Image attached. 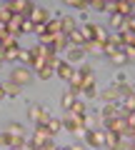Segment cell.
<instances>
[{"label": "cell", "mask_w": 135, "mask_h": 150, "mask_svg": "<svg viewBox=\"0 0 135 150\" xmlns=\"http://www.w3.org/2000/svg\"><path fill=\"white\" fill-rule=\"evenodd\" d=\"M30 80H33L30 68H18V70H13V73H10V83H15V85H20V88L30 85Z\"/></svg>", "instance_id": "277c9868"}, {"label": "cell", "mask_w": 135, "mask_h": 150, "mask_svg": "<svg viewBox=\"0 0 135 150\" xmlns=\"http://www.w3.org/2000/svg\"><path fill=\"white\" fill-rule=\"evenodd\" d=\"M130 143H133V140H128V138H123V135H120V140H118V145H115L113 150H130Z\"/></svg>", "instance_id": "f35d334b"}, {"label": "cell", "mask_w": 135, "mask_h": 150, "mask_svg": "<svg viewBox=\"0 0 135 150\" xmlns=\"http://www.w3.org/2000/svg\"><path fill=\"white\" fill-rule=\"evenodd\" d=\"M120 53L128 58V63H135V45H123V48H120Z\"/></svg>", "instance_id": "83f0119b"}, {"label": "cell", "mask_w": 135, "mask_h": 150, "mask_svg": "<svg viewBox=\"0 0 135 150\" xmlns=\"http://www.w3.org/2000/svg\"><path fill=\"white\" fill-rule=\"evenodd\" d=\"M68 43H70V40H68V35H65V33H60V35H55L53 50H55V53H60V50H65V48H68Z\"/></svg>", "instance_id": "e0dca14e"}, {"label": "cell", "mask_w": 135, "mask_h": 150, "mask_svg": "<svg viewBox=\"0 0 135 150\" xmlns=\"http://www.w3.org/2000/svg\"><path fill=\"white\" fill-rule=\"evenodd\" d=\"M85 58V50L83 48H75V45H70L68 48V63H78V60Z\"/></svg>", "instance_id": "5bb4252c"}, {"label": "cell", "mask_w": 135, "mask_h": 150, "mask_svg": "<svg viewBox=\"0 0 135 150\" xmlns=\"http://www.w3.org/2000/svg\"><path fill=\"white\" fill-rule=\"evenodd\" d=\"M28 118H30V120H35L38 125H48L53 115H50V110H48V108H43V105H38V103H35V105H30V108H28Z\"/></svg>", "instance_id": "6da1fadb"}, {"label": "cell", "mask_w": 135, "mask_h": 150, "mask_svg": "<svg viewBox=\"0 0 135 150\" xmlns=\"http://www.w3.org/2000/svg\"><path fill=\"white\" fill-rule=\"evenodd\" d=\"M88 88H95V75L90 68H83V90H88Z\"/></svg>", "instance_id": "9a60e30c"}, {"label": "cell", "mask_w": 135, "mask_h": 150, "mask_svg": "<svg viewBox=\"0 0 135 150\" xmlns=\"http://www.w3.org/2000/svg\"><path fill=\"white\" fill-rule=\"evenodd\" d=\"M115 53H118V45H113V43H110V40H108V43L103 45V55H108V58H113Z\"/></svg>", "instance_id": "8d00e7d4"}, {"label": "cell", "mask_w": 135, "mask_h": 150, "mask_svg": "<svg viewBox=\"0 0 135 150\" xmlns=\"http://www.w3.org/2000/svg\"><path fill=\"white\" fill-rule=\"evenodd\" d=\"M10 5V10H13V15H23V18H30V13H33V3H28V0H13V3H8Z\"/></svg>", "instance_id": "5b68a950"}, {"label": "cell", "mask_w": 135, "mask_h": 150, "mask_svg": "<svg viewBox=\"0 0 135 150\" xmlns=\"http://www.w3.org/2000/svg\"><path fill=\"white\" fill-rule=\"evenodd\" d=\"M68 5H70V8H88V3H85V0H70Z\"/></svg>", "instance_id": "b9f144b4"}, {"label": "cell", "mask_w": 135, "mask_h": 150, "mask_svg": "<svg viewBox=\"0 0 135 150\" xmlns=\"http://www.w3.org/2000/svg\"><path fill=\"white\" fill-rule=\"evenodd\" d=\"M83 145H90V148H105V133L100 130H85L83 133Z\"/></svg>", "instance_id": "7a4b0ae2"}, {"label": "cell", "mask_w": 135, "mask_h": 150, "mask_svg": "<svg viewBox=\"0 0 135 150\" xmlns=\"http://www.w3.org/2000/svg\"><path fill=\"white\" fill-rule=\"evenodd\" d=\"M5 95H8V93H5V85H0V100H3Z\"/></svg>", "instance_id": "7dc6e473"}, {"label": "cell", "mask_w": 135, "mask_h": 150, "mask_svg": "<svg viewBox=\"0 0 135 150\" xmlns=\"http://www.w3.org/2000/svg\"><path fill=\"white\" fill-rule=\"evenodd\" d=\"M5 93H8L10 98L20 95V85H15V83H10V80H8V83H5Z\"/></svg>", "instance_id": "d6a6232c"}, {"label": "cell", "mask_w": 135, "mask_h": 150, "mask_svg": "<svg viewBox=\"0 0 135 150\" xmlns=\"http://www.w3.org/2000/svg\"><path fill=\"white\" fill-rule=\"evenodd\" d=\"M58 150H68V148H58Z\"/></svg>", "instance_id": "816d5d0a"}, {"label": "cell", "mask_w": 135, "mask_h": 150, "mask_svg": "<svg viewBox=\"0 0 135 150\" xmlns=\"http://www.w3.org/2000/svg\"><path fill=\"white\" fill-rule=\"evenodd\" d=\"M70 112H73V115H80V118H83V115H85V103H83V100H75V105H73L70 108Z\"/></svg>", "instance_id": "f546056e"}, {"label": "cell", "mask_w": 135, "mask_h": 150, "mask_svg": "<svg viewBox=\"0 0 135 150\" xmlns=\"http://www.w3.org/2000/svg\"><path fill=\"white\" fill-rule=\"evenodd\" d=\"M100 128H103V130H110V133L123 135L125 128H128V120H125V118H113V120H108V123H103Z\"/></svg>", "instance_id": "8992f818"}, {"label": "cell", "mask_w": 135, "mask_h": 150, "mask_svg": "<svg viewBox=\"0 0 135 150\" xmlns=\"http://www.w3.org/2000/svg\"><path fill=\"white\" fill-rule=\"evenodd\" d=\"M80 33H83V38H85V43H90L93 38H95V25H93V23H88V25L80 28Z\"/></svg>", "instance_id": "cb8c5ba5"}, {"label": "cell", "mask_w": 135, "mask_h": 150, "mask_svg": "<svg viewBox=\"0 0 135 150\" xmlns=\"http://www.w3.org/2000/svg\"><path fill=\"white\" fill-rule=\"evenodd\" d=\"M55 73H58L60 78H63V80L68 83V80H70V75H73V65L68 63V60H65V63H63V60H60V65H58V68H55Z\"/></svg>", "instance_id": "8fae6325"}, {"label": "cell", "mask_w": 135, "mask_h": 150, "mask_svg": "<svg viewBox=\"0 0 135 150\" xmlns=\"http://www.w3.org/2000/svg\"><path fill=\"white\" fill-rule=\"evenodd\" d=\"M135 10V3H128V0H118V15L123 18H130Z\"/></svg>", "instance_id": "4fadbf2b"}, {"label": "cell", "mask_w": 135, "mask_h": 150, "mask_svg": "<svg viewBox=\"0 0 135 150\" xmlns=\"http://www.w3.org/2000/svg\"><path fill=\"white\" fill-rule=\"evenodd\" d=\"M20 60L28 65V68H30V65H33V60H35V58H33V50H20Z\"/></svg>", "instance_id": "74e56055"}, {"label": "cell", "mask_w": 135, "mask_h": 150, "mask_svg": "<svg viewBox=\"0 0 135 150\" xmlns=\"http://www.w3.org/2000/svg\"><path fill=\"white\" fill-rule=\"evenodd\" d=\"M75 100H78V95H73L70 90H65L63 95H60V105H63V110L68 112V110H70L73 105H75Z\"/></svg>", "instance_id": "7c38bea8"}, {"label": "cell", "mask_w": 135, "mask_h": 150, "mask_svg": "<svg viewBox=\"0 0 135 150\" xmlns=\"http://www.w3.org/2000/svg\"><path fill=\"white\" fill-rule=\"evenodd\" d=\"M83 125H85V130H100V115L85 112V115H83Z\"/></svg>", "instance_id": "30bf717a"}, {"label": "cell", "mask_w": 135, "mask_h": 150, "mask_svg": "<svg viewBox=\"0 0 135 150\" xmlns=\"http://www.w3.org/2000/svg\"><path fill=\"white\" fill-rule=\"evenodd\" d=\"M33 30H35V25H33V23H30V18H28V20L23 23V33H33Z\"/></svg>", "instance_id": "7bdbcfd3"}, {"label": "cell", "mask_w": 135, "mask_h": 150, "mask_svg": "<svg viewBox=\"0 0 135 150\" xmlns=\"http://www.w3.org/2000/svg\"><path fill=\"white\" fill-rule=\"evenodd\" d=\"M68 150H85V145H70Z\"/></svg>", "instance_id": "bcb514c9"}, {"label": "cell", "mask_w": 135, "mask_h": 150, "mask_svg": "<svg viewBox=\"0 0 135 150\" xmlns=\"http://www.w3.org/2000/svg\"><path fill=\"white\" fill-rule=\"evenodd\" d=\"M0 145H3V148H10V145H13V135L8 133V130L0 133Z\"/></svg>", "instance_id": "e575fe53"}, {"label": "cell", "mask_w": 135, "mask_h": 150, "mask_svg": "<svg viewBox=\"0 0 135 150\" xmlns=\"http://www.w3.org/2000/svg\"><path fill=\"white\" fill-rule=\"evenodd\" d=\"M8 133H10V135H25V128H23V125L20 123H8Z\"/></svg>", "instance_id": "f1b7e54d"}, {"label": "cell", "mask_w": 135, "mask_h": 150, "mask_svg": "<svg viewBox=\"0 0 135 150\" xmlns=\"http://www.w3.org/2000/svg\"><path fill=\"white\" fill-rule=\"evenodd\" d=\"M110 63H113V65H118V68H123V65H128V58H125V55L118 50V53H115L113 58H110Z\"/></svg>", "instance_id": "4dcf8cb0"}, {"label": "cell", "mask_w": 135, "mask_h": 150, "mask_svg": "<svg viewBox=\"0 0 135 150\" xmlns=\"http://www.w3.org/2000/svg\"><path fill=\"white\" fill-rule=\"evenodd\" d=\"M30 23H35V25H48V23H50L48 10L40 8V5H35V8H33V13H30Z\"/></svg>", "instance_id": "ba28073f"}, {"label": "cell", "mask_w": 135, "mask_h": 150, "mask_svg": "<svg viewBox=\"0 0 135 150\" xmlns=\"http://www.w3.org/2000/svg\"><path fill=\"white\" fill-rule=\"evenodd\" d=\"M73 30H78V28H75V20H73L70 15H63V33H65V35H70Z\"/></svg>", "instance_id": "7402d4cb"}, {"label": "cell", "mask_w": 135, "mask_h": 150, "mask_svg": "<svg viewBox=\"0 0 135 150\" xmlns=\"http://www.w3.org/2000/svg\"><path fill=\"white\" fill-rule=\"evenodd\" d=\"M20 50L23 48H18V45L15 48H5V58L3 60H20Z\"/></svg>", "instance_id": "4316f807"}, {"label": "cell", "mask_w": 135, "mask_h": 150, "mask_svg": "<svg viewBox=\"0 0 135 150\" xmlns=\"http://www.w3.org/2000/svg\"><path fill=\"white\" fill-rule=\"evenodd\" d=\"M123 108L135 110V90H130V93H125V95H123Z\"/></svg>", "instance_id": "484cf974"}, {"label": "cell", "mask_w": 135, "mask_h": 150, "mask_svg": "<svg viewBox=\"0 0 135 150\" xmlns=\"http://www.w3.org/2000/svg\"><path fill=\"white\" fill-rule=\"evenodd\" d=\"M88 8H93V10H105V0H93V3H88Z\"/></svg>", "instance_id": "60d3db41"}, {"label": "cell", "mask_w": 135, "mask_h": 150, "mask_svg": "<svg viewBox=\"0 0 135 150\" xmlns=\"http://www.w3.org/2000/svg\"><path fill=\"white\" fill-rule=\"evenodd\" d=\"M0 43H3V48H15L18 40H15V35H10V33H8L5 38H0Z\"/></svg>", "instance_id": "836d02e7"}, {"label": "cell", "mask_w": 135, "mask_h": 150, "mask_svg": "<svg viewBox=\"0 0 135 150\" xmlns=\"http://www.w3.org/2000/svg\"><path fill=\"white\" fill-rule=\"evenodd\" d=\"M133 45H135V40H133Z\"/></svg>", "instance_id": "f5cc1de1"}, {"label": "cell", "mask_w": 135, "mask_h": 150, "mask_svg": "<svg viewBox=\"0 0 135 150\" xmlns=\"http://www.w3.org/2000/svg\"><path fill=\"white\" fill-rule=\"evenodd\" d=\"M98 95L103 98L105 103H118V98H123V95H120V88H115V85H110V88H105V90H100Z\"/></svg>", "instance_id": "9c48e42d"}, {"label": "cell", "mask_w": 135, "mask_h": 150, "mask_svg": "<svg viewBox=\"0 0 135 150\" xmlns=\"http://www.w3.org/2000/svg\"><path fill=\"white\" fill-rule=\"evenodd\" d=\"M118 103H105L103 105V110L98 112V115H100V125L103 123H108V120H113V118H118Z\"/></svg>", "instance_id": "52a82bcc"}, {"label": "cell", "mask_w": 135, "mask_h": 150, "mask_svg": "<svg viewBox=\"0 0 135 150\" xmlns=\"http://www.w3.org/2000/svg\"><path fill=\"white\" fill-rule=\"evenodd\" d=\"M68 40H70V45H75V48H85V38H83L80 30H73L70 35H68Z\"/></svg>", "instance_id": "ac0fdd59"}, {"label": "cell", "mask_w": 135, "mask_h": 150, "mask_svg": "<svg viewBox=\"0 0 135 150\" xmlns=\"http://www.w3.org/2000/svg\"><path fill=\"white\" fill-rule=\"evenodd\" d=\"M130 150H135V140H133V143H130Z\"/></svg>", "instance_id": "c3c4849f"}, {"label": "cell", "mask_w": 135, "mask_h": 150, "mask_svg": "<svg viewBox=\"0 0 135 150\" xmlns=\"http://www.w3.org/2000/svg\"><path fill=\"white\" fill-rule=\"evenodd\" d=\"M93 40H98V43H108L110 40V33H108V28H103V25H95V38Z\"/></svg>", "instance_id": "2e32d148"}, {"label": "cell", "mask_w": 135, "mask_h": 150, "mask_svg": "<svg viewBox=\"0 0 135 150\" xmlns=\"http://www.w3.org/2000/svg\"><path fill=\"white\" fill-rule=\"evenodd\" d=\"M53 75H55V70H53V68H48V65L38 70V78H40V80H48V78H53Z\"/></svg>", "instance_id": "d590c367"}, {"label": "cell", "mask_w": 135, "mask_h": 150, "mask_svg": "<svg viewBox=\"0 0 135 150\" xmlns=\"http://www.w3.org/2000/svg\"><path fill=\"white\" fill-rule=\"evenodd\" d=\"M63 128H68V133H85V125H83V118L80 115H73L70 110L65 112V118L60 120Z\"/></svg>", "instance_id": "3957f363"}, {"label": "cell", "mask_w": 135, "mask_h": 150, "mask_svg": "<svg viewBox=\"0 0 135 150\" xmlns=\"http://www.w3.org/2000/svg\"><path fill=\"white\" fill-rule=\"evenodd\" d=\"M123 25H125V18L123 15H118V13H115V15H110V28H113V30H123Z\"/></svg>", "instance_id": "d4e9b609"}, {"label": "cell", "mask_w": 135, "mask_h": 150, "mask_svg": "<svg viewBox=\"0 0 135 150\" xmlns=\"http://www.w3.org/2000/svg\"><path fill=\"white\" fill-rule=\"evenodd\" d=\"M85 53H90V55H103V43H98V40H90V43H85Z\"/></svg>", "instance_id": "ffe728a7"}, {"label": "cell", "mask_w": 135, "mask_h": 150, "mask_svg": "<svg viewBox=\"0 0 135 150\" xmlns=\"http://www.w3.org/2000/svg\"><path fill=\"white\" fill-rule=\"evenodd\" d=\"M48 33H53V35H60V33H63V15L53 18V20L48 23Z\"/></svg>", "instance_id": "d6986e66"}, {"label": "cell", "mask_w": 135, "mask_h": 150, "mask_svg": "<svg viewBox=\"0 0 135 150\" xmlns=\"http://www.w3.org/2000/svg\"><path fill=\"white\" fill-rule=\"evenodd\" d=\"M8 150H25V148H8Z\"/></svg>", "instance_id": "681fc988"}, {"label": "cell", "mask_w": 135, "mask_h": 150, "mask_svg": "<svg viewBox=\"0 0 135 150\" xmlns=\"http://www.w3.org/2000/svg\"><path fill=\"white\" fill-rule=\"evenodd\" d=\"M3 63H5V60H0V68H3Z\"/></svg>", "instance_id": "f907efd6"}, {"label": "cell", "mask_w": 135, "mask_h": 150, "mask_svg": "<svg viewBox=\"0 0 135 150\" xmlns=\"http://www.w3.org/2000/svg\"><path fill=\"white\" fill-rule=\"evenodd\" d=\"M128 125H130V128L135 130V110H133V112H130V115H128Z\"/></svg>", "instance_id": "f6af8a7d"}, {"label": "cell", "mask_w": 135, "mask_h": 150, "mask_svg": "<svg viewBox=\"0 0 135 150\" xmlns=\"http://www.w3.org/2000/svg\"><path fill=\"white\" fill-rule=\"evenodd\" d=\"M83 95H88V100H90V98L98 95V90H95V88H88V90H83Z\"/></svg>", "instance_id": "ee69618b"}, {"label": "cell", "mask_w": 135, "mask_h": 150, "mask_svg": "<svg viewBox=\"0 0 135 150\" xmlns=\"http://www.w3.org/2000/svg\"><path fill=\"white\" fill-rule=\"evenodd\" d=\"M103 133H105V148H108V150H113L115 145H118L120 135H118V133H110V130H103Z\"/></svg>", "instance_id": "44dd1931"}, {"label": "cell", "mask_w": 135, "mask_h": 150, "mask_svg": "<svg viewBox=\"0 0 135 150\" xmlns=\"http://www.w3.org/2000/svg\"><path fill=\"white\" fill-rule=\"evenodd\" d=\"M10 20H13V10H10V5L5 3V5H0V23H5V25H8Z\"/></svg>", "instance_id": "603a6c76"}, {"label": "cell", "mask_w": 135, "mask_h": 150, "mask_svg": "<svg viewBox=\"0 0 135 150\" xmlns=\"http://www.w3.org/2000/svg\"><path fill=\"white\" fill-rule=\"evenodd\" d=\"M105 13L115 15V13H118V0H105Z\"/></svg>", "instance_id": "ab89813d"}, {"label": "cell", "mask_w": 135, "mask_h": 150, "mask_svg": "<svg viewBox=\"0 0 135 150\" xmlns=\"http://www.w3.org/2000/svg\"><path fill=\"white\" fill-rule=\"evenodd\" d=\"M60 130H63V123H60V120H55V118H50V123H48V133L55 135V133H60Z\"/></svg>", "instance_id": "1f68e13d"}]
</instances>
